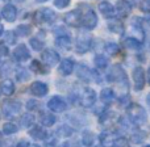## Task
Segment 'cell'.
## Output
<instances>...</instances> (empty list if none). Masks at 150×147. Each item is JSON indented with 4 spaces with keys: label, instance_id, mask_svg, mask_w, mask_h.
Wrapping results in <instances>:
<instances>
[{
    "label": "cell",
    "instance_id": "1",
    "mask_svg": "<svg viewBox=\"0 0 150 147\" xmlns=\"http://www.w3.org/2000/svg\"><path fill=\"white\" fill-rule=\"evenodd\" d=\"M127 117L130 120V122L134 125H144L148 121V113L144 109V106L138 104H132L127 110Z\"/></svg>",
    "mask_w": 150,
    "mask_h": 147
},
{
    "label": "cell",
    "instance_id": "2",
    "mask_svg": "<svg viewBox=\"0 0 150 147\" xmlns=\"http://www.w3.org/2000/svg\"><path fill=\"white\" fill-rule=\"evenodd\" d=\"M80 11V18H82V26L87 30H92L96 25H98V16H96L95 11L91 9L90 7H86L84 9Z\"/></svg>",
    "mask_w": 150,
    "mask_h": 147
},
{
    "label": "cell",
    "instance_id": "3",
    "mask_svg": "<svg viewBox=\"0 0 150 147\" xmlns=\"http://www.w3.org/2000/svg\"><path fill=\"white\" fill-rule=\"evenodd\" d=\"M108 80L109 82L117 83V84L122 85L124 88H129L128 85V77L125 75V71L121 68V66H113L111 68V71L108 72Z\"/></svg>",
    "mask_w": 150,
    "mask_h": 147
},
{
    "label": "cell",
    "instance_id": "4",
    "mask_svg": "<svg viewBox=\"0 0 150 147\" xmlns=\"http://www.w3.org/2000/svg\"><path fill=\"white\" fill-rule=\"evenodd\" d=\"M91 46H92V37L88 33H80L78 36L76 41H75V50L78 54H84V53L90 51Z\"/></svg>",
    "mask_w": 150,
    "mask_h": 147
},
{
    "label": "cell",
    "instance_id": "5",
    "mask_svg": "<svg viewBox=\"0 0 150 147\" xmlns=\"http://www.w3.org/2000/svg\"><path fill=\"white\" fill-rule=\"evenodd\" d=\"M33 17L37 24H50L55 20V13L50 8H41L34 12Z\"/></svg>",
    "mask_w": 150,
    "mask_h": 147
},
{
    "label": "cell",
    "instance_id": "6",
    "mask_svg": "<svg viewBox=\"0 0 150 147\" xmlns=\"http://www.w3.org/2000/svg\"><path fill=\"white\" fill-rule=\"evenodd\" d=\"M41 59H42V62H44V65L49 66V67H53V66L58 65V63L61 62L59 54H58L57 51H54V50H52V49L44 50L42 54H41Z\"/></svg>",
    "mask_w": 150,
    "mask_h": 147
},
{
    "label": "cell",
    "instance_id": "7",
    "mask_svg": "<svg viewBox=\"0 0 150 147\" xmlns=\"http://www.w3.org/2000/svg\"><path fill=\"white\" fill-rule=\"evenodd\" d=\"M47 108L54 113H62L67 109V104L59 96H53L49 101H47Z\"/></svg>",
    "mask_w": 150,
    "mask_h": 147
},
{
    "label": "cell",
    "instance_id": "8",
    "mask_svg": "<svg viewBox=\"0 0 150 147\" xmlns=\"http://www.w3.org/2000/svg\"><path fill=\"white\" fill-rule=\"evenodd\" d=\"M133 82H134V89L141 91L144 89L146 83V75L142 67H136L133 70Z\"/></svg>",
    "mask_w": 150,
    "mask_h": 147
},
{
    "label": "cell",
    "instance_id": "9",
    "mask_svg": "<svg viewBox=\"0 0 150 147\" xmlns=\"http://www.w3.org/2000/svg\"><path fill=\"white\" fill-rule=\"evenodd\" d=\"M95 101H96L95 91L90 87H86L84 89H83L82 97H80V103H82V105L86 106V108H91V106L95 104Z\"/></svg>",
    "mask_w": 150,
    "mask_h": 147
},
{
    "label": "cell",
    "instance_id": "10",
    "mask_svg": "<svg viewBox=\"0 0 150 147\" xmlns=\"http://www.w3.org/2000/svg\"><path fill=\"white\" fill-rule=\"evenodd\" d=\"M63 21L67 24L69 26H73V28H78V26L82 25V18H80V11L75 9V11H70L65 15Z\"/></svg>",
    "mask_w": 150,
    "mask_h": 147
},
{
    "label": "cell",
    "instance_id": "11",
    "mask_svg": "<svg viewBox=\"0 0 150 147\" xmlns=\"http://www.w3.org/2000/svg\"><path fill=\"white\" fill-rule=\"evenodd\" d=\"M1 17L4 20H7L8 23H13L17 17V8L12 4V3H8L4 7L1 8Z\"/></svg>",
    "mask_w": 150,
    "mask_h": 147
},
{
    "label": "cell",
    "instance_id": "12",
    "mask_svg": "<svg viewBox=\"0 0 150 147\" xmlns=\"http://www.w3.org/2000/svg\"><path fill=\"white\" fill-rule=\"evenodd\" d=\"M21 109V104L18 101H5L3 105V113L5 117H11L15 116L20 112Z\"/></svg>",
    "mask_w": 150,
    "mask_h": 147
},
{
    "label": "cell",
    "instance_id": "13",
    "mask_svg": "<svg viewBox=\"0 0 150 147\" xmlns=\"http://www.w3.org/2000/svg\"><path fill=\"white\" fill-rule=\"evenodd\" d=\"M55 44L59 49L65 50V51H69V50L73 49V39L69 34H61V36H57L55 38Z\"/></svg>",
    "mask_w": 150,
    "mask_h": 147
},
{
    "label": "cell",
    "instance_id": "14",
    "mask_svg": "<svg viewBox=\"0 0 150 147\" xmlns=\"http://www.w3.org/2000/svg\"><path fill=\"white\" fill-rule=\"evenodd\" d=\"M30 92L33 93L34 96H37V97H44V96L47 95L49 88H47L46 83L34 82V83H32V85H30Z\"/></svg>",
    "mask_w": 150,
    "mask_h": 147
},
{
    "label": "cell",
    "instance_id": "15",
    "mask_svg": "<svg viewBox=\"0 0 150 147\" xmlns=\"http://www.w3.org/2000/svg\"><path fill=\"white\" fill-rule=\"evenodd\" d=\"M13 57L18 60V62H25L30 58V53H29L28 47L25 46L24 44L18 45L15 50H13Z\"/></svg>",
    "mask_w": 150,
    "mask_h": 147
},
{
    "label": "cell",
    "instance_id": "16",
    "mask_svg": "<svg viewBox=\"0 0 150 147\" xmlns=\"http://www.w3.org/2000/svg\"><path fill=\"white\" fill-rule=\"evenodd\" d=\"M74 67H75V63L73 59H70V58H65L63 60H61L59 63V72L61 75H65V76H69V75L73 74L74 71Z\"/></svg>",
    "mask_w": 150,
    "mask_h": 147
},
{
    "label": "cell",
    "instance_id": "17",
    "mask_svg": "<svg viewBox=\"0 0 150 147\" xmlns=\"http://www.w3.org/2000/svg\"><path fill=\"white\" fill-rule=\"evenodd\" d=\"M99 11L101 12V15H103L104 17H108V18L116 17V8L109 1H101L100 4H99Z\"/></svg>",
    "mask_w": 150,
    "mask_h": 147
},
{
    "label": "cell",
    "instance_id": "18",
    "mask_svg": "<svg viewBox=\"0 0 150 147\" xmlns=\"http://www.w3.org/2000/svg\"><path fill=\"white\" fill-rule=\"evenodd\" d=\"M115 8H116V16L125 17V16H128V13L130 12L132 5L128 3V0H119Z\"/></svg>",
    "mask_w": 150,
    "mask_h": 147
},
{
    "label": "cell",
    "instance_id": "19",
    "mask_svg": "<svg viewBox=\"0 0 150 147\" xmlns=\"http://www.w3.org/2000/svg\"><path fill=\"white\" fill-rule=\"evenodd\" d=\"M91 75H92V72H91L90 68L86 65H79L76 67V76L79 77L80 80H83V82H90Z\"/></svg>",
    "mask_w": 150,
    "mask_h": 147
},
{
    "label": "cell",
    "instance_id": "20",
    "mask_svg": "<svg viewBox=\"0 0 150 147\" xmlns=\"http://www.w3.org/2000/svg\"><path fill=\"white\" fill-rule=\"evenodd\" d=\"M0 92L5 96H11L13 92H15V83L9 79L1 82V84H0Z\"/></svg>",
    "mask_w": 150,
    "mask_h": 147
},
{
    "label": "cell",
    "instance_id": "21",
    "mask_svg": "<svg viewBox=\"0 0 150 147\" xmlns=\"http://www.w3.org/2000/svg\"><path fill=\"white\" fill-rule=\"evenodd\" d=\"M29 134H30V137L36 141H44L45 138L47 137L46 132H45V129L42 126H34L33 129L29 132Z\"/></svg>",
    "mask_w": 150,
    "mask_h": 147
},
{
    "label": "cell",
    "instance_id": "22",
    "mask_svg": "<svg viewBox=\"0 0 150 147\" xmlns=\"http://www.w3.org/2000/svg\"><path fill=\"white\" fill-rule=\"evenodd\" d=\"M115 100V93L111 88H104L100 92V101L104 104H109Z\"/></svg>",
    "mask_w": 150,
    "mask_h": 147
},
{
    "label": "cell",
    "instance_id": "23",
    "mask_svg": "<svg viewBox=\"0 0 150 147\" xmlns=\"http://www.w3.org/2000/svg\"><path fill=\"white\" fill-rule=\"evenodd\" d=\"M124 46L127 49H132V50H138L141 47V41L136 37H128L124 39Z\"/></svg>",
    "mask_w": 150,
    "mask_h": 147
},
{
    "label": "cell",
    "instance_id": "24",
    "mask_svg": "<svg viewBox=\"0 0 150 147\" xmlns=\"http://www.w3.org/2000/svg\"><path fill=\"white\" fill-rule=\"evenodd\" d=\"M55 121H57L55 116L54 114H50V113H42L41 117H40V122H41V125H44V126H53V125L55 124Z\"/></svg>",
    "mask_w": 150,
    "mask_h": 147
},
{
    "label": "cell",
    "instance_id": "25",
    "mask_svg": "<svg viewBox=\"0 0 150 147\" xmlns=\"http://www.w3.org/2000/svg\"><path fill=\"white\" fill-rule=\"evenodd\" d=\"M82 142L84 146H93V142H95V134L90 130H86L83 132L82 135Z\"/></svg>",
    "mask_w": 150,
    "mask_h": 147
},
{
    "label": "cell",
    "instance_id": "26",
    "mask_svg": "<svg viewBox=\"0 0 150 147\" xmlns=\"http://www.w3.org/2000/svg\"><path fill=\"white\" fill-rule=\"evenodd\" d=\"M32 33V26L28 24H21L16 28V34L20 37H28Z\"/></svg>",
    "mask_w": 150,
    "mask_h": 147
},
{
    "label": "cell",
    "instance_id": "27",
    "mask_svg": "<svg viewBox=\"0 0 150 147\" xmlns=\"http://www.w3.org/2000/svg\"><path fill=\"white\" fill-rule=\"evenodd\" d=\"M104 49H105L107 54L111 55V57H113V55H117L120 53V46L117 44H115V42H108V44H105Z\"/></svg>",
    "mask_w": 150,
    "mask_h": 147
},
{
    "label": "cell",
    "instance_id": "28",
    "mask_svg": "<svg viewBox=\"0 0 150 147\" xmlns=\"http://www.w3.org/2000/svg\"><path fill=\"white\" fill-rule=\"evenodd\" d=\"M93 62H95V66L98 68H100V70H104V68H107V66H108V59H107V57H104V55H96L95 59H93Z\"/></svg>",
    "mask_w": 150,
    "mask_h": 147
},
{
    "label": "cell",
    "instance_id": "29",
    "mask_svg": "<svg viewBox=\"0 0 150 147\" xmlns=\"http://www.w3.org/2000/svg\"><path fill=\"white\" fill-rule=\"evenodd\" d=\"M29 44H30L32 49L36 50V51H41L42 49H44V39H40L38 37H33V38H30V41H29Z\"/></svg>",
    "mask_w": 150,
    "mask_h": 147
},
{
    "label": "cell",
    "instance_id": "30",
    "mask_svg": "<svg viewBox=\"0 0 150 147\" xmlns=\"http://www.w3.org/2000/svg\"><path fill=\"white\" fill-rule=\"evenodd\" d=\"M17 132H18V127H17V125L13 124V122H7V124L3 125V133H4V134L11 135Z\"/></svg>",
    "mask_w": 150,
    "mask_h": 147
},
{
    "label": "cell",
    "instance_id": "31",
    "mask_svg": "<svg viewBox=\"0 0 150 147\" xmlns=\"http://www.w3.org/2000/svg\"><path fill=\"white\" fill-rule=\"evenodd\" d=\"M108 28L111 29L113 33H117V34H122L124 33V25H122V23H120V21H112V23H109Z\"/></svg>",
    "mask_w": 150,
    "mask_h": 147
},
{
    "label": "cell",
    "instance_id": "32",
    "mask_svg": "<svg viewBox=\"0 0 150 147\" xmlns=\"http://www.w3.org/2000/svg\"><path fill=\"white\" fill-rule=\"evenodd\" d=\"M16 77H17L18 82H26L30 77V72H29L26 68H17V72H16Z\"/></svg>",
    "mask_w": 150,
    "mask_h": 147
},
{
    "label": "cell",
    "instance_id": "33",
    "mask_svg": "<svg viewBox=\"0 0 150 147\" xmlns=\"http://www.w3.org/2000/svg\"><path fill=\"white\" fill-rule=\"evenodd\" d=\"M30 68H32V71L36 74H46V70H45V67H44V63L38 62V60H33V62L30 63Z\"/></svg>",
    "mask_w": 150,
    "mask_h": 147
},
{
    "label": "cell",
    "instance_id": "34",
    "mask_svg": "<svg viewBox=\"0 0 150 147\" xmlns=\"http://www.w3.org/2000/svg\"><path fill=\"white\" fill-rule=\"evenodd\" d=\"M57 134L59 135V137H70V135L73 134V129H71L70 126H67V125H62V126L58 127Z\"/></svg>",
    "mask_w": 150,
    "mask_h": 147
},
{
    "label": "cell",
    "instance_id": "35",
    "mask_svg": "<svg viewBox=\"0 0 150 147\" xmlns=\"http://www.w3.org/2000/svg\"><path fill=\"white\" fill-rule=\"evenodd\" d=\"M33 122H34V116L33 114H24V116L21 117V125H23V127L32 126Z\"/></svg>",
    "mask_w": 150,
    "mask_h": 147
},
{
    "label": "cell",
    "instance_id": "36",
    "mask_svg": "<svg viewBox=\"0 0 150 147\" xmlns=\"http://www.w3.org/2000/svg\"><path fill=\"white\" fill-rule=\"evenodd\" d=\"M116 120V114L113 112H108V113L101 114L100 117V124H109L111 121H115Z\"/></svg>",
    "mask_w": 150,
    "mask_h": 147
},
{
    "label": "cell",
    "instance_id": "37",
    "mask_svg": "<svg viewBox=\"0 0 150 147\" xmlns=\"http://www.w3.org/2000/svg\"><path fill=\"white\" fill-rule=\"evenodd\" d=\"M100 142H101V145H104V146H109V145H112V138H111V134L109 133H107V132H103L100 134Z\"/></svg>",
    "mask_w": 150,
    "mask_h": 147
},
{
    "label": "cell",
    "instance_id": "38",
    "mask_svg": "<svg viewBox=\"0 0 150 147\" xmlns=\"http://www.w3.org/2000/svg\"><path fill=\"white\" fill-rule=\"evenodd\" d=\"M146 138V133L145 132H138V133H134L132 135V141L134 143H142Z\"/></svg>",
    "mask_w": 150,
    "mask_h": 147
},
{
    "label": "cell",
    "instance_id": "39",
    "mask_svg": "<svg viewBox=\"0 0 150 147\" xmlns=\"http://www.w3.org/2000/svg\"><path fill=\"white\" fill-rule=\"evenodd\" d=\"M112 147H127L128 146V141L127 138H117L112 142Z\"/></svg>",
    "mask_w": 150,
    "mask_h": 147
},
{
    "label": "cell",
    "instance_id": "40",
    "mask_svg": "<svg viewBox=\"0 0 150 147\" xmlns=\"http://www.w3.org/2000/svg\"><path fill=\"white\" fill-rule=\"evenodd\" d=\"M58 141L55 137H50V138H45V145L44 147H58Z\"/></svg>",
    "mask_w": 150,
    "mask_h": 147
},
{
    "label": "cell",
    "instance_id": "41",
    "mask_svg": "<svg viewBox=\"0 0 150 147\" xmlns=\"http://www.w3.org/2000/svg\"><path fill=\"white\" fill-rule=\"evenodd\" d=\"M71 0H54V5L58 8V9H63V8L69 7Z\"/></svg>",
    "mask_w": 150,
    "mask_h": 147
},
{
    "label": "cell",
    "instance_id": "42",
    "mask_svg": "<svg viewBox=\"0 0 150 147\" xmlns=\"http://www.w3.org/2000/svg\"><path fill=\"white\" fill-rule=\"evenodd\" d=\"M38 106H40V103L38 101H36V100H29L28 103H26V109L28 110H37L38 109Z\"/></svg>",
    "mask_w": 150,
    "mask_h": 147
},
{
    "label": "cell",
    "instance_id": "43",
    "mask_svg": "<svg viewBox=\"0 0 150 147\" xmlns=\"http://www.w3.org/2000/svg\"><path fill=\"white\" fill-rule=\"evenodd\" d=\"M140 8L142 12L150 13V0H141L140 1Z\"/></svg>",
    "mask_w": 150,
    "mask_h": 147
},
{
    "label": "cell",
    "instance_id": "44",
    "mask_svg": "<svg viewBox=\"0 0 150 147\" xmlns=\"http://www.w3.org/2000/svg\"><path fill=\"white\" fill-rule=\"evenodd\" d=\"M9 54V49L4 42H0V57H7Z\"/></svg>",
    "mask_w": 150,
    "mask_h": 147
},
{
    "label": "cell",
    "instance_id": "45",
    "mask_svg": "<svg viewBox=\"0 0 150 147\" xmlns=\"http://www.w3.org/2000/svg\"><path fill=\"white\" fill-rule=\"evenodd\" d=\"M15 36H16V32H15V33H12V32H8V33L5 34V41H7L8 44H12L13 45L16 42Z\"/></svg>",
    "mask_w": 150,
    "mask_h": 147
},
{
    "label": "cell",
    "instance_id": "46",
    "mask_svg": "<svg viewBox=\"0 0 150 147\" xmlns=\"http://www.w3.org/2000/svg\"><path fill=\"white\" fill-rule=\"evenodd\" d=\"M16 147H30V143H29L28 141H21V142L17 143Z\"/></svg>",
    "mask_w": 150,
    "mask_h": 147
},
{
    "label": "cell",
    "instance_id": "47",
    "mask_svg": "<svg viewBox=\"0 0 150 147\" xmlns=\"http://www.w3.org/2000/svg\"><path fill=\"white\" fill-rule=\"evenodd\" d=\"M138 1H140V0H128V3H129V4L132 5V7H133V5H136V4H137Z\"/></svg>",
    "mask_w": 150,
    "mask_h": 147
},
{
    "label": "cell",
    "instance_id": "48",
    "mask_svg": "<svg viewBox=\"0 0 150 147\" xmlns=\"http://www.w3.org/2000/svg\"><path fill=\"white\" fill-rule=\"evenodd\" d=\"M146 101H148V105H149V109H150V93L148 95V97H146Z\"/></svg>",
    "mask_w": 150,
    "mask_h": 147
},
{
    "label": "cell",
    "instance_id": "49",
    "mask_svg": "<svg viewBox=\"0 0 150 147\" xmlns=\"http://www.w3.org/2000/svg\"><path fill=\"white\" fill-rule=\"evenodd\" d=\"M3 33H4V26H3V25H0V36H1Z\"/></svg>",
    "mask_w": 150,
    "mask_h": 147
},
{
    "label": "cell",
    "instance_id": "50",
    "mask_svg": "<svg viewBox=\"0 0 150 147\" xmlns=\"http://www.w3.org/2000/svg\"><path fill=\"white\" fill-rule=\"evenodd\" d=\"M148 82H149V84H150V68L148 70Z\"/></svg>",
    "mask_w": 150,
    "mask_h": 147
},
{
    "label": "cell",
    "instance_id": "51",
    "mask_svg": "<svg viewBox=\"0 0 150 147\" xmlns=\"http://www.w3.org/2000/svg\"><path fill=\"white\" fill-rule=\"evenodd\" d=\"M1 143H3V135H1V133H0V147H1Z\"/></svg>",
    "mask_w": 150,
    "mask_h": 147
},
{
    "label": "cell",
    "instance_id": "52",
    "mask_svg": "<svg viewBox=\"0 0 150 147\" xmlns=\"http://www.w3.org/2000/svg\"><path fill=\"white\" fill-rule=\"evenodd\" d=\"M37 3H45V1H47V0H36Z\"/></svg>",
    "mask_w": 150,
    "mask_h": 147
},
{
    "label": "cell",
    "instance_id": "53",
    "mask_svg": "<svg viewBox=\"0 0 150 147\" xmlns=\"http://www.w3.org/2000/svg\"><path fill=\"white\" fill-rule=\"evenodd\" d=\"M93 147H105V146L101 145V143H100V145H96V146H93Z\"/></svg>",
    "mask_w": 150,
    "mask_h": 147
},
{
    "label": "cell",
    "instance_id": "54",
    "mask_svg": "<svg viewBox=\"0 0 150 147\" xmlns=\"http://www.w3.org/2000/svg\"><path fill=\"white\" fill-rule=\"evenodd\" d=\"M30 147H40L38 145H33V146H30Z\"/></svg>",
    "mask_w": 150,
    "mask_h": 147
},
{
    "label": "cell",
    "instance_id": "55",
    "mask_svg": "<svg viewBox=\"0 0 150 147\" xmlns=\"http://www.w3.org/2000/svg\"><path fill=\"white\" fill-rule=\"evenodd\" d=\"M144 147H150V145H149V146H144Z\"/></svg>",
    "mask_w": 150,
    "mask_h": 147
},
{
    "label": "cell",
    "instance_id": "56",
    "mask_svg": "<svg viewBox=\"0 0 150 147\" xmlns=\"http://www.w3.org/2000/svg\"><path fill=\"white\" fill-rule=\"evenodd\" d=\"M18 1H24V0H18Z\"/></svg>",
    "mask_w": 150,
    "mask_h": 147
},
{
    "label": "cell",
    "instance_id": "57",
    "mask_svg": "<svg viewBox=\"0 0 150 147\" xmlns=\"http://www.w3.org/2000/svg\"><path fill=\"white\" fill-rule=\"evenodd\" d=\"M0 17H1V13H0Z\"/></svg>",
    "mask_w": 150,
    "mask_h": 147
}]
</instances>
